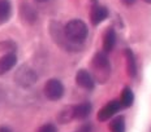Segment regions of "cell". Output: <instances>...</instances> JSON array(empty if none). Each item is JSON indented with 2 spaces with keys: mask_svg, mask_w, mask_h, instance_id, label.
Masks as SVG:
<instances>
[{
  "mask_svg": "<svg viewBox=\"0 0 151 132\" xmlns=\"http://www.w3.org/2000/svg\"><path fill=\"white\" fill-rule=\"evenodd\" d=\"M65 36L73 43H81L87 36V26L81 20H72L67 23L64 29Z\"/></svg>",
  "mask_w": 151,
  "mask_h": 132,
  "instance_id": "1",
  "label": "cell"
},
{
  "mask_svg": "<svg viewBox=\"0 0 151 132\" xmlns=\"http://www.w3.org/2000/svg\"><path fill=\"white\" fill-rule=\"evenodd\" d=\"M45 93L50 100H59L64 95V87H63L61 82L58 79H51L46 83L45 86Z\"/></svg>",
  "mask_w": 151,
  "mask_h": 132,
  "instance_id": "2",
  "label": "cell"
},
{
  "mask_svg": "<svg viewBox=\"0 0 151 132\" xmlns=\"http://www.w3.org/2000/svg\"><path fill=\"white\" fill-rule=\"evenodd\" d=\"M93 66L96 70V74H98V78L100 80H103L102 74H106L108 77L109 74V62L108 58H107L104 52H99L95 55V57L93 60Z\"/></svg>",
  "mask_w": 151,
  "mask_h": 132,
  "instance_id": "3",
  "label": "cell"
},
{
  "mask_svg": "<svg viewBox=\"0 0 151 132\" xmlns=\"http://www.w3.org/2000/svg\"><path fill=\"white\" fill-rule=\"evenodd\" d=\"M120 108H121V102L120 101H116V100H113V101H109L106 106H103V108L99 110L98 119H99L100 122L107 121V119H109L111 117H113V115H115L116 113L120 110Z\"/></svg>",
  "mask_w": 151,
  "mask_h": 132,
  "instance_id": "4",
  "label": "cell"
},
{
  "mask_svg": "<svg viewBox=\"0 0 151 132\" xmlns=\"http://www.w3.org/2000/svg\"><path fill=\"white\" fill-rule=\"evenodd\" d=\"M107 17H108V9H107L106 7L99 5V4L93 5L91 12H90L91 23H93V25H99L100 22H103Z\"/></svg>",
  "mask_w": 151,
  "mask_h": 132,
  "instance_id": "5",
  "label": "cell"
},
{
  "mask_svg": "<svg viewBox=\"0 0 151 132\" xmlns=\"http://www.w3.org/2000/svg\"><path fill=\"white\" fill-rule=\"evenodd\" d=\"M76 82L78 86L85 88V89H93L94 88V79L89 71L86 70H80L76 74Z\"/></svg>",
  "mask_w": 151,
  "mask_h": 132,
  "instance_id": "6",
  "label": "cell"
},
{
  "mask_svg": "<svg viewBox=\"0 0 151 132\" xmlns=\"http://www.w3.org/2000/svg\"><path fill=\"white\" fill-rule=\"evenodd\" d=\"M16 61H17V57H16V55H13V53H8V55L3 56L0 58V75L8 73L16 65Z\"/></svg>",
  "mask_w": 151,
  "mask_h": 132,
  "instance_id": "7",
  "label": "cell"
},
{
  "mask_svg": "<svg viewBox=\"0 0 151 132\" xmlns=\"http://www.w3.org/2000/svg\"><path fill=\"white\" fill-rule=\"evenodd\" d=\"M116 44V34L113 29H108L103 36V51L106 53L111 52Z\"/></svg>",
  "mask_w": 151,
  "mask_h": 132,
  "instance_id": "8",
  "label": "cell"
},
{
  "mask_svg": "<svg viewBox=\"0 0 151 132\" xmlns=\"http://www.w3.org/2000/svg\"><path fill=\"white\" fill-rule=\"evenodd\" d=\"M91 111V105L89 102H82L78 104L77 106L73 108V114L76 119H85L90 115Z\"/></svg>",
  "mask_w": 151,
  "mask_h": 132,
  "instance_id": "9",
  "label": "cell"
},
{
  "mask_svg": "<svg viewBox=\"0 0 151 132\" xmlns=\"http://www.w3.org/2000/svg\"><path fill=\"white\" fill-rule=\"evenodd\" d=\"M125 58H127V69L129 77H134L137 74V65H136V57L130 49L125 51Z\"/></svg>",
  "mask_w": 151,
  "mask_h": 132,
  "instance_id": "10",
  "label": "cell"
},
{
  "mask_svg": "<svg viewBox=\"0 0 151 132\" xmlns=\"http://www.w3.org/2000/svg\"><path fill=\"white\" fill-rule=\"evenodd\" d=\"M134 101V95L133 92H132V89L129 87H125L124 89H122V93H121V106H124V108H129V106H132V104Z\"/></svg>",
  "mask_w": 151,
  "mask_h": 132,
  "instance_id": "11",
  "label": "cell"
},
{
  "mask_svg": "<svg viewBox=\"0 0 151 132\" xmlns=\"http://www.w3.org/2000/svg\"><path fill=\"white\" fill-rule=\"evenodd\" d=\"M11 4L8 0H0V23L5 22L11 16Z\"/></svg>",
  "mask_w": 151,
  "mask_h": 132,
  "instance_id": "12",
  "label": "cell"
},
{
  "mask_svg": "<svg viewBox=\"0 0 151 132\" xmlns=\"http://www.w3.org/2000/svg\"><path fill=\"white\" fill-rule=\"evenodd\" d=\"M111 132H125V121L122 117H117L109 123Z\"/></svg>",
  "mask_w": 151,
  "mask_h": 132,
  "instance_id": "13",
  "label": "cell"
},
{
  "mask_svg": "<svg viewBox=\"0 0 151 132\" xmlns=\"http://www.w3.org/2000/svg\"><path fill=\"white\" fill-rule=\"evenodd\" d=\"M72 118H74L73 108H67V109H64V110H63V111L60 113V117H59L60 122H63V123H67V122H69Z\"/></svg>",
  "mask_w": 151,
  "mask_h": 132,
  "instance_id": "14",
  "label": "cell"
},
{
  "mask_svg": "<svg viewBox=\"0 0 151 132\" xmlns=\"http://www.w3.org/2000/svg\"><path fill=\"white\" fill-rule=\"evenodd\" d=\"M38 132H56V127L53 124H43L42 127H39V130H38Z\"/></svg>",
  "mask_w": 151,
  "mask_h": 132,
  "instance_id": "15",
  "label": "cell"
},
{
  "mask_svg": "<svg viewBox=\"0 0 151 132\" xmlns=\"http://www.w3.org/2000/svg\"><path fill=\"white\" fill-rule=\"evenodd\" d=\"M121 3L124 5H128V7H129V5H133L134 4V3H136V0H121Z\"/></svg>",
  "mask_w": 151,
  "mask_h": 132,
  "instance_id": "16",
  "label": "cell"
},
{
  "mask_svg": "<svg viewBox=\"0 0 151 132\" xmlns=\"http://www.w3.org/2000/svg\"><path fill=\"white\" fill-rule=\"evenodd\" d=\"M80 132H91V126H90V124L83 126V127L81 128V131H80Z\"/></svg>",
  "mask_w": 151,
  "mask_h": 132,
  "instance_id": "17",
  "label": "cell"
},
{
  "mask_svg": "<svg viewBox=\"0 0 151 132\" xmlns=\"http://www.w3.org/2000/svg\"><path fill=\"white\" fill-rule=\"evenodd\" d=\"M0 132H12V131L7 127H0Z\"/></svg>",
  "mask_w": 151,
  "mask_h": 132,
  "instance_id": "18",
  "label": "cell"
},
{
  "mask_svg": "<svg viewBox=\"0 0 151 132\" xmlns=\"http://www.w3.org/2000/svg\"><path fill=\"white\" fill-rule=\"evenodd\" d=\"M146 3H149V4H151V0H145Z\"/></svg>",
  "mask_w": 151,
  "mask_h": 132,
  "instance_id": "19",
  "label": "cell"
},
{
  "mask_svg": "<svg viewBox=\"0 0 151 132\" xmlns=\"http://www.w3.org/2000/svg\"><path fill=\"white\" fill-rule=\"evenodd\" d=\"M37 1H39V3H42V1H46V0H37Z\"/></svg>",
  "mask_w": 151,
  "mask_h": 132,
  "instance_id": "20",
  "label": "cell"
}]
</instances>
